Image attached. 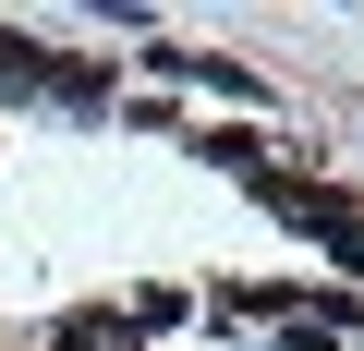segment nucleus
I'll return each instance as SVG.
<instances>
[{"label":"nucleus","mask_w":364,"mask_h":351,"mask_svg":"<svg viewBox=\"0 0 364 351\" xmlns=\"http://www.w3.org/2000/svg\"><path fill=\"white\" fill-rule=\"evenodd\" d=\"M122 327H134V315H73V327H61V351H122Z\"/></svg>","instance_id":"obj_1"}]
</instances>
